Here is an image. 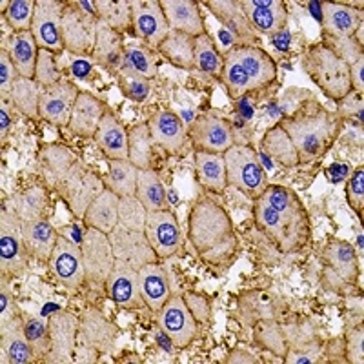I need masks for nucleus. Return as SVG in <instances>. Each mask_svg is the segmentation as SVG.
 I'll return each instance as SVG.
<instances>
[{
  "mask_svg": "<svg viewBox=\"0 0 364 364\" xmlns=\"http://www.w3.org/2000/svg\"><path fill=\"white\" fill-rule=\"evenodd\" d=\"M257 228L281 253H297L310 245L311 220L306 206L291 188L268 184L253 200Z\"/></svg>",
  "mask_w": 364,
  "mask_h": 364,
  "instance_id": "obj_1",
  "label": "nucleus"
},
{
  "mask_svg": "<svg viewBox=\"0 0 364 364\" xmlns=\"http://www.w3.org/2000/svg\"><path fill=\"white\" fill-rule=\"evenodd\" d=\"M188 240L195 255L213 268H228L239 255V240L230 215L210 197L195 200L188 217Z\"/></svg>",
  "mask_w": 364,
  "mask_h": 364,
  "instance_id": "obj_2",
  "label": "nucleus"
},
{
  "mask_svg": "<svg viewBox=\"0 0 364 364\" xmlns=\"http://www.w3.org/2000/svg\"><path fill=\"white\" fill-rule=\"evenodd\" d=\"M343 124L344 119L339 112H330L315 100L302 104L281 122L297 149L299 164L321 161L341 136Z\"/></svg>",
  "mask_w": 364,
  "mask_h": 364,
  "instance_id": "obj_3",
  "label": "nucleus"
},
{
  "mask_svg": "<svg viewBox=\"0 0 364 364\" xmlns=\"http://www.w3.org/2000/svg\"><path fill=\"white\" fill-rule=\"evenodd\" d=\"M277 79V64L262 48L237 44L224 53L219 80L228 97L240 100L261 91Z\"/></svg>",
  "mask_w": 364,
  "mask_h": 364,
  "instance_id": "obj_4",
  "label": "nucleus"
},
{
  "mask_svg": "<svg viewBox=\"0 0 364 364\" xmlns=\"http://www.w3.org/2000/svg\"><path fill=\"white\" fill-rule=\"evenodd\" d=\"M302 68L328 99L341 102L352 93L350 64L330 46L311 44L302 55Z\"/></svg>",
  "mask_w": 364,
  "mask_h": 364,
  "instance_id": "obj_5",
  "label": "nucleus"
},
{
  "mask_svg": "<svg viewBox=\"0 0 364 364\" xmlns=\"http://www.w3.org/2000/svg\"><path fill=\"white\" fill-rule=\"evenodd\" d=\"M223 157L228 186L237 188L252 200L261 197L269 182L255 149L245 144H233Z\"/></svg>",
  "mask_w": 364,
  "mask_h": 364,
  "instance_id": "obj_6",
  "label": "nucleus"
},
{
  "mask_svg": "<svg viewBox=\"0 0 364 364\" xmlns=\"http://www.w3.org/2000/svg\"><path fill=\"white\" fill-rule=\"evenodd\" d=\"M363 277L357 253L346 240H331L323 250V282L333 291H348Z\"/></svg>",
  "mask_w": 364,
  "mask_h": 364,
  "instance_id": "obj_7",
  "label": "nucleus"
},
{
  "mask_svg": "<svg viewBox=\"0 0 364 364\" xmlns=\"http://www.w3.org/2000/svg\"><path fill=\"white\" fill-rule=\"evenodd\" d=\"M29 253L22 237V220L13 210L0 211V273L22 277L28 272Z\"/></svg>",
  "mask_w": 364,
  "mask_h": 364,
  "instance_id": "obj_8",
  "label": "nucleus"
},
{
  "mask_svg": "<svg viewBox=\"0 0 364 364\" xmlns=\"http://www.w3.org/2000/svg\"><path fill=\"white\" fill-rule=\"evenodd\" d=\"M106 190V184L100 181L99 175L91 170L90 166L82 161H77L70 173L66 175L60 186L57 188V193L63 197L68 204L70 211L77 219H82L90 204Z\"/></svg>",
  "mask_w": 364,
  "mask_h": 364,
  "instance_id": "obj_9",
  "label": "nucleus"
},
{
  "mask_svg": "<svg viewBox=\"0 0 364 364\" xmlns=\"http://www.w3.org/2000/svg\"><path fill=\"white\" fill-rule=\"evenodd\" d=\"M97 29H99V18L87 15L77 2H68L64 6L63 22H60L64 50L80 57L91 55L95 48Z\"/></svg>",
  "mask_w": 364,
  "mask_h": 364,
  "instance_id": "obj_10",
  "label": "nucleus"
},
{
  "mask_svg": "<svg viewBox=\"0 0 364 364\" xmlns=\"http://www.w3.org/2000/svg\"><path fill=\"white\" fill-rule=\"evenodd\" d=\"M159 326L162 333L170 337L178 348L191 344L199 333V324L182 295H171L164 306L159 310Z\"/></svg>",
  "mask_w": 364,
  "mask_h": 364,
  "instance_id": "obj_11",
  "label": "nucleus"
},
{
  "mask_svg": "<svg viewBox=\"0 0 364 364\" xmlns=\"http://www.w3.org/2000/svg\"><path fill=\"white\" fill-rule=\"evenodd\" d=\"M80 250H82L84 268H86V284H104L115 266L109 235L86 228Z\"/></svg>",
  "mask_w": 364,
  "mask_h": 364,
  "instance_id": "obj_12",
  "label": "nucleus"
},
{
  "mask_svg": "<svg viewBox=\"0 0 364 364\" xmlns=\"http://www.w3.org/2000/svg\"><path fill=\"white\" fill-rule=\"evenodd\" d=\"M132 28L142 42L159 50V46L170 33V26L164 17L159 0H132Z\"/></svg>",
  "mask_w": 364,
  "mask_h": 364,
  "instance_id": "obj_13",
  "label": "nucleus"
},
{
  "mask_svg": "<svg viewBox=\"0 0 364 364\" xmlns=\"http://www.w3.org/2000/svg\"><path fill=\"white\" fill-rule=\"evenodd\" d=\"M50 272L66 288H80L86 284L82 250L70 237H58L57 246L50 257Z\"/></svg>",
  "mask_w": 364,
  "mask_h": 364,
  "instance_id": "obj_14",
  "label": "nucleus"
},
{
  "mask_svg": "<svg viewBox=\"0 0 364 364\" xmlns=\"http://www.w3.org/2000/svg\"><path fill=\"white\" fill-rule=\"evenodd\" d=\"M64 6L66 2H58V0H37L35 2L31 33H33L38 50H48L53 53L64 50L63 33H60Z\"/></svg>",
  "mask_w": 364,
  "mask_h": 364,
  "instance_id": "obj_15",
  "label": "nucleus"
},
{
  "mask_svg": "<svg viewBox=\"0 0 364 364\" xmlns=\"http://www.w3.org/2000/svg\"><path fill=\"white\" fill-rule=\"evenodd\" d=\"M144 233L149 246H151V250H154L159 259L173 257L181 250V230H178V223L170 208L168 210L148 211Z\"/></svg>",
  "mask_w": 364,
  "mask_h": 364,
  "instance_id": "obj_16",
  "label": "nucleus"
},
{
  "mask_svg": "<svg viewBox=\"0 0 364 364\" xmlns=\"http://www.w3.org/2000/svg\"><path fill=\"white\" fill-rule=\"evenodd\" d=\"M79 93V86L68 79L58 80L50 87H42L38 119L53 126H68Z\"/></svg>",
  "mask_w": 364,
  "mask_h": 364,
  "instance_id": "obj_17",
  "label": "nucleus"
},
{
  "mask_svg": "<svg viewBox=\"0 0 364 364\" xmlns=\"http://www.w3.org/2000/svg\"><path fill=\"white\" fill-rule=\"evenodd\" d=\"M190 142L199 151L223 155L235 144L232 124L220 117L203 115L190 128Z\"/></svg>",
  "mask_w": 364,
  "mask_h": 364,
  "instance_id": "obj_18",
  "label": "nucleus"
},
{
  "mask_svg": "<svg viewBox=\"0 0 364 364\" xmlns=\"http://www.w3.org/2000/svg\"><path fill=\"white\" fill-rule=\"evenodd\" d=\"M106 294L115 304L128 310H141L146 306L139 284V269L122 261H115L108 281L104 282Z\"/></svg>",
  "mask_w": 364,
  "mask_h": 364,
  "instance_id": "obj_19",
  "label": "nucleus"
},
{
  "mask_svg": "<svg viewBox=\"0 0 364 364\" xmlns=\"http://www.w3.org/2000/svg\"><path fill=\"white\" fill-rule=\"evenodd\" d=\"M146 124L151 133L154 144L161 146L168 154H181L182 149L190 144V129L186 128L184 120L170 109H161L154 113Z\"/></svg>",
  "mask_w": 364,
  "mask_h": 364,
  "instance_id": "obj_20",
  "label": "nucleus"
},
{
  "mask_svg": "<svg viewBox=\"0 0 364 364\" xmlns=\"http://www.w3.org/2000/svg\"><path fill=\"white\" fill-rule=\"evenodd\" d=\"M109 240H112L115 261L126 262V264H129L135 269H141L142 266L154 262L155 257H157L154 250H151V246H149L144 232L128 230V228L119 224L109 233Z\"/></svg>",
  "mask_w": 364,
  "mask_h": 364,
  "instance_id": "obj_21",
  "label": "nucleus"
},
{
  "mask_svg": "<svg viewBox=\"0 0 364 364\" xmlns=\"http://www.w3.org/2000/svg\"><path fill=\"white\" fill-rule=\"evenodd\" d=\"M255 33L275 35L286 28L288 9L281 0H239Z\"/></svg>",
  "mask_w": 364,
  "mask_h": 364,
  "instance_id": "obj_22",
  "label": "nucleus"
},
{
  "mask_svg": "<svg viewBox=\"0 0 364 364\" xmlns=\"http://www.w3.org/2000/svg\"><path fill=\"white\" fill-rule=\"evenodd\" d=\"M79 324L80 318L68 311L51 315L48 321V328H50V353L46 359L48 363H71Z\"/></svg>",
  "mask_w": 364,
  "mask_h": 364,
  "instance_id": "obj_23",
  "label": "nucleus"
},
{
  "mask_svg": "<svg viewBox=\"0 0 364 364\" xmlns=\"http://www.w3.org/2000/svg\"><path fill=\"white\" fill-rule=\"evenodd\" d=\"M164 17L170 26V31L190 35L197 38L206 33L199 2L193 0H162L161 2Z\"/></svg>",
  "mask_w": 364,
  "mask_h": 364,
  "instance_id": "obj_24",
  "label": "nucleus"
},
{
  "mask_svg": "<svg viewBox=\"0 0 364 364\" xmlns=\"http://www.w3.org/2000/svg\"><path fill=\"white\" fill-rule=\"evenodd\" d=\"M106 112H108V106L102 100L97 99L91 93H86V91H80L73 106V112H71L68 128L75 135L93 139Z\"/></svg>",
  "mask_w": 364,
  "mask_h": 364,
  "instance_id": "obj_25",
  "label": "nucleus"
},
{
  "mask_svg": "<svg viewBox=\"0 0 364 364\" xmlns=\"http://www.w3.org/2000/svg\"><path fill=\"white\" fill-rule=\"evenodd\" d=\"M77 162L71 149L63 144H44L38 149V168L46 186L57 190Z\"/></svg>",
  "mask_w": 364,
  "mask_h": 364,
  "instance_id": "obj_26",
  "label": "nucleus"
},
{
  "mask_svg": "<svg viewBox=\"0 0 364 364\" xmlns=\"http://www.w3.org/2000/svg\"><path fill=\"white\" fill-rule=\"evenodd\" d=\"M204 4L215 15L217 21L226 28L228 33L239 38V44L252 46V42L255 41V31L250 26L239 0H208Z\"/></svg>",
  "mask_w": 364,
  "mask_h": 364,
  "instance_id": "obj_27",
  "label": "nucleus"
},
{
  "mask_svg": "<svg viewBox=\"0 0 364 364\" xmlns=\"http://www.w3.org/2000/svg\"><path fill=\"white\" fill-rule=\"evenodd\" d=\"M93 139L108 161H126L128 159V129L109 109L104 113Z\"/></svg>",
  "mask_w": 364,
  "mask_h": 364,
  "instance_id": "obj_28",
  "label": "nucleus"
},
{
  "mask_svg": "<svg viewBox=\"0 0 364 364\" xmlns=\"http://www.w3.org/2000/svg\"><path fill=\"white\" fill-rule=\"evenodd\" d=\"M22 237L29 257L37 259L38 262H50L58 240V232L46 219L22 220Z\"/></svg>",
  "mask_w": 364,
  "mask_h": 364,
  "instance_id": "obj_29",
  "label": "nucleus"
},
{
  "mask_svg": "<svg viewBox=\"0 0 364 364\" xmlns=\"http://www.w3.org/2000/svg\"><path fill=\"white\" fill-rule=\"evenodd\" d=\"M119 206H120V197L113 193L112 190H106L97 197L93 203L90 204L87 211L84 213L82 223L86 228L102 232L106 235L119 226Z\"/></svg>",
  "mask_w": 364,
  "mask_h": 364,
  "instance_id": "obj_30",
  "label": "nucleus"
},
{
  "mask_svg": "<svg viewBox=\"0 0 364 364\" xmlns=\"http://www.w3.org/2000/svg\"><path fill=\"white\" fill-rule=\"evenodd\" d=\"M124 42L119 31L99 22L95 48L91 53L93 60L108 73H117L124 63Z\"/></svg>",
  "mask_w": 364,
  "mask_h": 364,
  "instance_id": "obj_31",
  "label": "nucleus"
},
{
  "mask_svg": "<svg viewBox=\"0 0 364 364\" xmlns=\"http://www.w3.org/2000/svg\"><path fill=\"white\" fill-rule=\"evenodd\" d=\"M139 284H141V294L146 302V308L159 314V310L171 297L170 281H168L164 269L155 262L142 266L139 269Z\"/></svg>",
  "mask_w": 364,
  "mask_h": 364,
  "instance_id": "obj_32",
  "label": "nucleus"
},
{
  "mask_svg": "<svg viewBox=\"0 0 364 364\" xmlns=\"http://www.w3.org/2000/svg\"><path fill=\"white\" fill-rule=\"evenodd\" d=\"M323 26L337 38H350L363 26V13L344 4L328 2L323 4Z\"/></svg>",
  "mask_w": 364,
  "mask_h": 364,
  "instance_id": "obj_33",
  "label": "nucleus"
},
{
  "mask_svg": "<svg viewBox=\"0 0 364 364\" xmlns=\"http://www.w3.org/2000/svg\"><path fill=\"white\" fill-rule=\"evenodd\" d=\"M6 48V46H4ZM9 57L17 68L18 77L24 79H33L35 68H37L38 46L31 31H17L8 38Z\"/></svg>",
  "mask_w": 364,
  "mask_h": 364,
  "instance_id": "obj_34",
  "label": "nucleus"
},
{
  "mask_svg": "<svg viewBox=\"0 0 364 364\" xmlns=\"http://www.w3.org/2000/svg\"><path fill=\"white\" fill-rule=\"evenodd\" d=\"M79 336L86 346L97 348L100 352L112 350L115 343L117 330L112 323H108L99 311H86L79 324Z\"/></svg>",
  "mask_w": 364,
  "mask_h": 364,
  "instance_id": "obj_35",
  "label": "nucleus"
},
{
  "mask_svg": "<svg viewBox=\"0 0 364 364\" xmlns=\"http://www.w3.org/2000/svg\"><path fill=\"white\" fill-rule=\"evenodd\" d=\"M261 149L262 154L269 155L273 161L279 162L284 168H295L299 164L297 149H295L290 135L281 126V122L266 129L264 136L261 139Z\"/></svg>",
  "mask_w": 364,
  "mask_h": 364,
  "instance_id": "obj_36",
  "label": "nucleus"
},
{
  "mask_svg": "<svg viewBox=\"0 0 364 364\" xmlns=\"http://www.w3.org/2000/svg\"><path fill=\"white\" fill-rule=\"evenodd\" d=\"M193 159L200 186L206 188L208 191H213V193H220V191L226 190V166H224L223 155L195 149Z\"/></svg>",
  "mask_w": 364,
  "mask_h": 364,
  "instance_id": "obj_37",
  "label": "nucleus"
},
{
  "mask_svg": "<svg viewBox=\"0 0 364 364\" xmlns=\"http://www.w3.org/2000/svg\"><path fill=\"white\" fill-rule=\"evenodd\" d=\"M0 336H2V352L8 355L9 363L26 364L33 360V350L26 339L24 323L18 315L4 330H0Z\"/></svg>",
  "mask_w": 364,
  "mask_h": 364,
  "instance_id": "obj_38",
  "label": "nucleus"
},
{
  "mask_svg": "<svg viewBox=\"0 0 364 364\" xmlns=\"http://www.w3.org/2000/svg\"><path fill=\"white\" fill-rule=\"evenodd\" d=\"M135 197L141 200L146 211L168 210V193L155 170H139Z\"/></svg>",
  "mask_w": 364,
  "mask_h": 364,
  "instance_id": "obj_39",
  "label": "nucleus"
},
{
  "mask_svg": "<svg viewBox=\"0 0 364 364\" xmlns=\"http://www.w3.org/2000/svg\"><path fill=\"white\" fill-rule=\"evenodd\" d=\"M195 38L190 35L178 33V31H170L168 37L164 38L159 51L162 57L178 70H193L195 58H193Z\"/></svg>",
  "mask_w": 364,
  "mask_h": 364,
  "instance_id": "obj_40",
  "label": "nucleus"
},
{
  "mask_svg": "<svg viewBox=\"0 0 364 364\" xmlns=\"http://www.w3.org/2000/svg\"><path fill=\"white\" fill-rule=\"evenodd\" d=\"M128 161L139 170H154V141L148 124H135L128 129Z\"/></svg>",
  "mask_w": 364,
  "mask_h": 364,
  "instance_id": "obj_41",
  "label": "nucleus"
},
{
  "mask_svg": "<svg viewBox=\"0 0 364 364\" xmlns=\"http://www.w3.org/2000/svg\"><path fill=\"white\" fill-rule=\"evenodd\" d=\"M136 173L139 168L126 161H108V173H106V188L122 197H135L136 193Z\"/></svg>",
  "mask_w": 364,
  "mask_h": 364,
  "instance_id": "obj_42",
  "label": "nucleus"
},
{
  "mask_svg": "<svg viewBox=\"0 0 364 364\" xmlns=\"http://www.w3.org/2000/svg\"><path fill=\"white\" fill-rule=\"evenodd\" d=\"M41 93L42 87L38 86L33 79L18 77L11 87L9 100H11L13 108L18 109L22 115L29 117V119H37L38 104H41Z\"/></svg>",
  "mask_w": 364,
  "mask_h": 364,
  "instance_id": "obj_43",
  "label": "nucleus"
},
{
  "mask_svg": "<svg viewBox=\"0 0 364 364\" xmlns=\"http://www.w3.org/2000/svg\"><path fill=\"white\" fill-rule=\"evenodd\" d=\"M120 73L124 77H139L149 80L157 75V63L151 53L136 44H128L124 50V63L120 68Z\"/></svg>",
  "mask_w": 364,
  "mask_h": 364,
  "instance_id": "obj_44",
  "label": "nucleus"
},
{
  "mask_svg": "<svg viewBox=\"0 0 364 364\" xmlns=\"http://www.w3.org/2000/svg\"><path fill=\"white\" fill-rule=\"evenodd\" d=\"M99 22L115 31L132 28V6L128 0L112 2V0H95Z\"/></svg>",
  "mask_w": 364,
  "mask_h": 364,
  "instance_id": "obj_45",
  "label": "nucleus"
},
{
  "mask_svg": "<svg viewBox=\"0 0 364 364\" xmlns=\"http://www.w3.org/2000/svg\"><path fill=\"white\" fill-rule=\"evenodd\" d=\"M193 58L197 70L219 79L220 71H223V58H220L219 51H217L215 42L208 33L195 38Z\"/></svg>",
  "mask_w": 364,
  "mask_h": 364,
  "instance_id": "obj_46",
  "label": "nucleus"
},
{
  "mask_svg": "<svg viewBox=\"0 0 364 364\" xmlns=\"http://www.w3.org/2000/svg\"><path fill=\"white\" fill-rule=\"evenodd\" d=\"M46 208V190L42 186H31L18 193L13 200V211L21 217V220L42 219V211Z\"/></svg>",
  "mask_w": 364,
  "mask_h": 364,
  "instance_id": "obj_47",
  "label": "nucleus"
},
{
  "mask_svg": "<svg viewBox=\"0 0 364 364\" xmlns=\"http://www.w3.org/2000/svg\"><path fill=\"white\" fill-rule=\"evenodd\" d=\"M4 6V18L15 33L17 31H31L35 15L33 0H9Z\"/></svg>",
  "mask_w": 364,
  "mask_h": 364,
  "instance_id": "obj_48",
  "label": "nucleus"
},
{
  "mask_svg": "<svg viewBox=\"0 0 364 364\" xmlns=\"http://www.w3.org/2000/svg\"><path fill=\"white\" fill-rule=\"evenodd\" d=\"M146 215L148 211L142 206V203L136 197H122L119 206V224L135 230V232H144Z\"/></svg>",
  "mask_w": 364,
  "mask_h": 364,
  "instance_id": "obj_49",
  "label": "nucleus"
},
{
  "mask_svg": "<svg viewBox=\"0 0 364 364\" xmlns=\"http://www.w3.org/2000/svg\"><path fill=\"white\" fill-rule=\"evenodd\" d=\"M24 333L31 344L33 353L38 357H48L50 353V328L41 318H28L24 323Z\"/></svg>",
  "mask_w": 364,
  "mask_h": 364,
  "instance_id": "obj_50",
  "label": "nucleus"
},
{
  "mask_svg": "<svg viewBox=\"0 0 364 364\" xmlns=\"http://www.w3.org/2000/svg\"><path fill=\"white\" fill-rule=\"evenodd\" d=\"M33 80L41 87H50L53 86V84H57L58 80H63L60 70H58L57 66V60H55L53 51L38 50L37 68H35Z\"/></svg>",
  "mask_w": 364,
  "mask_h": 364,
  "instance_id": "obj_51",
  "label": "nucleus"
},
{
  "mask_svg": "<svg viewBox=\"0 0 364 364\" xmlns=\"http://www.w3.org/2000/svg\"><path fill=\"white\" fill-rule=\"evenodd\" d=\"M346 200L350 204L357 215L363 217L364 208V170L363 166H359L357 170H353L348 177L346 182Z\"/></svg>",
  "mask_w": 364,
  "mask_h": 364,
  "instance_id": "obj_52",
  "label": "nucleus"
},
{
  "mask_svg": "<svg viewBox=\"0 0 364 364\" xmlns=\"http://www.w3.org/2000/svg\"><path fill=\"white\" fill-rule=\"evenodd\" d=\"M18 79L17 68L13 64L11 57H9V51L6 50L4 46L0 48V99H6L11 93V87L15 84V80Z\"/></svg>",
  "mask_w": 364,
  "mask_h": 364,
  "instance_id": "obj_53",
  "label": "nucleus"
},
{
  "mask_svg": "<svg viewBox=\"0 0 364 364\" xmlns=\"http://www.w3.org/2000/svg\"><path fill=\"white\" fill-rule=\"evenodd\" d=\"M119 87L122 91V95L128 97L133 102H144L149 95V82L144 79H139V77H120Z\"/></svg>",
  "mask_w": 364,
  "mask_h": 364,
  "instance_id": "obj_54",
  "label": "nucleus"
},
{
  "mask_svg": "<svg viewBox=\"0 0 364 364\" xmlns=\"http://www.w3.org/2000/svg\"><path fill=\"white\" fill-rule=\"evenodd\" d=\"M15 306H13L11 288H9L8 275L0 273V330H4L13 318L17 317L15 314Z\"/></svg>",
  "mask_w": 364,
  "mask_h": 364,
  "instance_id": "obj_55",
  "label": "nucleus"
},
{
  "mask_svg": "<svg viewBox=\"0 0 364 364\" xmlns=\"http://www.w3.org/2000/svg\"><path fill=\"white\" fill-rule=\"evenodd\" d=\"M348 360L350 363H363V330L353 328L348 333Z\"/></svg>",
  "mask_w": 364,
  "mask_h": 364,
  "instance_id": "obj_56",
  "label": "nucleus"
},
{
  "mask_svg": "<svg viewBox=\"0 0 364 364\" xmlns=\"http://www.w3.org/2000/svg\"><path fill=\"white\" fill-rule=\"evenodd\" d=\"M364 55L360 53L359 57L353 60L350 66V80H352V91H355L357 95L364 93Z\"/></svg>",
  "mask_w": 364,
  "mask_h": 364,
  "instance_id": "obj_57",
  "label": "nucleus"
},
{
  "mask_svg": "<svg viewBox=\"0 0 364 364\" xmlns=\"http://www.w3.org/2000/svg\"><path fill=\"white\" fill-rule=\"evenodd\" d=\"M350 173H352V170H350V166L346 162H331L324 170V175H326L328 182H331V184H341V182L350 177Z\"/></svg>",
  "mask_w": 364,
  "mask_h": 364,
  "instance_id": "obj_58",
  "label": "nucleus"
},
{
  "mask_svg": "<svg viewBox=\"0 0 364 364\" xmlns=\"http://www.w3.org/2000/svg\"><path fill=\"white\" fill-rule=\"evenodd\" d=\"M71 75L77 80L91 79L93 77V64L84 57L73 58V63H71Z\"/></svg>",
  "mask_w": 364,
  "mask_h": 364,
  "instance_id": "obj_59",
  "label": "nucleus"
},
{
  "mask_svg": "<svg viewBox=\"0 0 364 364\" xmlns=\"http://www.w3.org/2000/svg\"><path fill=\"white\" fill-rule=\"evenodd\" d=\"M11 113H9L8 104H6V99H0V144L4 146L6 139H8V133L11 129Z\"/></svg>",
  "mask_w": 364,
  "mask_h": 364,
  "instance_id": "obj_60",
  "label": "nucleus"
},
{
  "mask_svg": "<svg viewBox=\"0 0 364 364\" xmlns=\"http://www.w3.org/2000/svg\"><path fill=\"white\" fill-rule=\"evenodd\" d=\"M272 38H273V44L277 46L279 51L288 50V44H290V33H288V28L281 29L279 33L272 35Z\"/></svg>",
  "mask_w": 364,
  "mask_h": 364,
  "instance_id": "obj_61",
  "label": "nucleus"
},
{
  "mask_svg": "<svg viewBox=\"0 0 364 364\" xmlns=\"http://www.w3.org/2000/svg\"><path fill=\"white\" fill-rule=\"evenodd\" d=\"M308 8H310L311 15H315V17H317V21L323 24V4H321V2H310V4H308Z\"/></svg>",
  "mask_w": 364,
  "mask_h": 364,
  "instance_id": "obj_62",
  "label": "nucleus"
}]
</instances>
